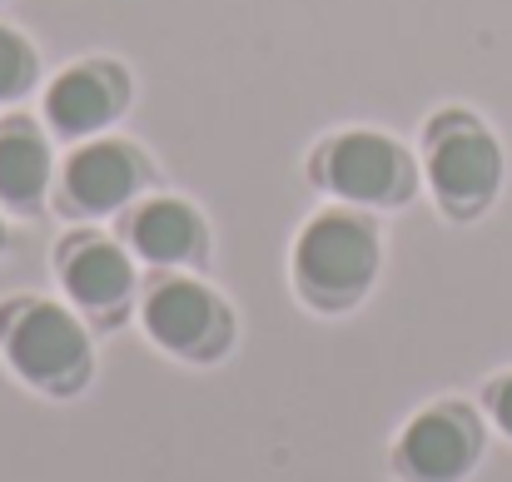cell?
Masks as SVG:
<instances>
[{"label": "cell", "instance_id": "12", "mask_svg": "<svg viewBox=\"0 0 512 482\" xmlns=\"http://www.w3.org/2000/svg\"><path fill=\"white\" fill-rule=\"evenodd\" d=\"M25 75H30L25 45H20L10 30H0V95H15V90L25 85Z\"/></svg>", "mask_w": 512, "mask_h": 482}, {"label": "cell", "instance_id": "5", "mask_svg": "<svg viewBox=\"0 0 512 482\" xmlns=\"http://www.w3.org/2000/svg\"><path fill=\"white\" fill-rule=\"evenodd\" d=\"M324 174H329V184L339 189L343 199H383V194L398 189L403 160H398V150L383 135L358 130V135H343L339 145L329 150Z\"/></svg>", "mask_w": 512, "mask_h": 482}, {"label": "cell", "instance_id": "3", "mask_svg": "<svg viewBox=\"0 0 512 482\" xmlns=\"http://www.w3.org/2000/svg\"><path fill=\"white\" fill-rule=\"evenodd\" d=\"M478 463V423L463 408H428L398 443V468L413 482H458Z\"/></svg>", "mask_w": 512, "mask_h": 482}, {"label": "cell", "instance_id": "10", "mask_svg": "<svg viewBox=\"0 0 512 482\" xmlns=\"http://www.w3.org/2000/svg\"><path fill=\"white\" fill-rule=\"evenodd\" d=\"M135 244H140L145 259L174 264V259L194 254V244H199V219H194L184 204L160 199V204H150V209L135 219Z\"/></svg>", "mask_w": 512, "mask_h": 482}, {"label": "cell", "instance_id": "1", "mask_svg": "<svg viewBox=\"0 0 512 482\" xmlns=\"http://www.w3.org/2000/svg\"><path fill=\"white\" fill-rule=\"evenodd\" d=\"M378 264V244L373 234L348 219V214H324L309 224V234L299 239V284L324 299V304H343L353 299Z\"/></svg>", "mask_w": 512, "mask_h": 482}, {"label": "cell", "instance_id": "4", "mask_svg": "<svg viewBox=\"0 0 512 482\" xmlns=\"http://www.w3.org/2000/svg\"><path fill=\"white\" fill-rule=\"evenodd\" d=\"M498 169H503L498 145L483 130H468V125L443 135L438 150H433V184L458 209H473L478 199H488L493 184H498Z\"/></svg>", "mask_w": 512, "mask_h": 482}, {"label": "cell", "instance_id": "8", "mask_svg": "<svg viewBox=\"0 0 512 482\" xmlns=\"http://www.w3.org/2000/svg\"><path fill=\"white\" fill-rule=\"evenodd\" d=\"M115 115V85L100 70H70L50 85V120L70 135L100 130Z\"/></svg>", "mask_w": 512, "mask_h": 482}, {"label": "cell", "instance_id": "9", "mask_svg": "<svg viewBox=\"0 0 512 482\" xmlns=\"http://www.w3.org/2000/svg\"><path fill=\"white\" fill-rule=\"evenodd\" d=\"M65 284L80 304L90 309H115L125 294H130V264L120 249L110 244H85L80 254H70L65 264Z\"/></svg>", "mask_w": 512, "mask_h": 482}, {"label": "cell", "instance_id": "6", "mask_svg": "<svg viewBox=\"0 0 512 482\" xmlns=\"http://www.w3.org/2000/svg\"><path fill=\"white\" fill-rule=\"evenodd\" d=\"M145 323H150V333H155L165 348L194 353V348H204V338L214 333L219 309H214V299H209L199 284L174 279V284H165V289H155V294H150V304H145Z\"/></svg>", "mask_w": 512, "mask_h": 482}, {"label": "cell", "instance_id": "13", "mask_svg": "<svg viewBox=\"0 0 512 482\" xmlns=\"http://www.w3.org/2000/svg\"><path fill=\"white\" fill-rule=\"evenodd\" d=\"M488 403H493V418H498V428H503V433L512 438V373L503 378V383H498V388H493V398H488Z\"/></svg>", "mask_w": 512, "mask_h": 482}, {"label": "cell", "instance_id": "11", "mask_svg": "<svg viewBox=\"0 0 512 482\" xmlns=\"http://www.w3.org/2000/svg\"><path fill=\"white\" fill-rule=\"evenodd\" d=\"M45 189V145L25 130L0 135V199L25 204Z\"/></svg>", "mask_w": 512, "mask_h": 482}, {"label": "cell", "instance_id": "2", "mask_svg": "<svg viewBox=\"0 0 512 482\" xmlns=\"http://www.w3.org/2000/svg\"><path fill=\"white\" fill-rule=\"evenodd\" d=\"M10 363L40 388H65L90 363L85 328L65 309H25L10 328Z\"/></svg>", "mask_w": 512, "mask_h": 482}, {"label": "cell", "instance_id": "7", "mask_svg": "<svg viewBox=\"0 0 512 482\" xmlns=\"http://www.w3.org/2000/svg\"><path fill=\"white\" fill-rule=\"evenodd\" d=\"M135 189V160L120 145H90L70 160V194L85 209H115Z\"/></svg>", "mask_w": 512, "mask_h": 482}]
</instances>
